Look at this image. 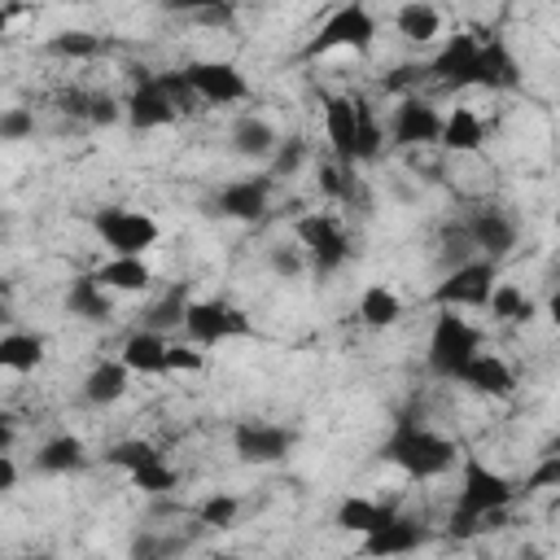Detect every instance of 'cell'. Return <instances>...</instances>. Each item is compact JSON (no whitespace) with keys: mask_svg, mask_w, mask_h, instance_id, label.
Listing matches in <instances>:
<instances>
[{"mask_svg":"<svg viewBox=\"0 0 560 560\" xmlns=\"http://www.w3.org/2000/svg\"><path fill=\"white\" fill-rule=\"evenodd\" d=\"M516 494L521 490L503 472H494L486 459L468 455L464 468H459V494H455V512H451V534H459V538L477 534L481 521H490L494 512H508Z\"/></svg>","mask_w":560,"mask_h":560,"instance_id":"6da1fadb","label":"cell"},{"mask_svg":"<svg viewBox=\"0 0 560 560\" xmlns=\"http://www.w3.org/2000/svg\"><path fill=\"white\" fill-rule=\"evenodd\" d=\"M381 459L402 468L416 481H429V477H442L446 468H455V442L416 420H398L394 433L381 442Z\"/></svg>","mask_w":560,"mask_h":560,"instance_id":"7a4b0ae2","label":"cell"},{"mask_svg":"<svg viewBox=\"0 0 560 560\" xmlns=\"http://www.w3.org/2000/svg\"><path fill=\"white\" fill-rule=\"evenodd\" d=\"M477 354H481L477 328H472L464 315H455L451 306H442V311L433 315V332H429V372L442 376V381H459L464 368H468Z\"/></svg>","mask_w":560,"mask_h":560,"instance_id":"3957f363","label":"cell"},{"mask_svg":"<svg viewBox=\"0 0 560 560\" xmlns=\"http://www.w3.org/2000/svg\"><path fill=\"white\" fill-rule=\"evenodd\" d=\"M92 228H96V236L114 249V258H140V254L153 249L158 236H162V232H158V219H149L144 210H122V206L96 210Z\"/></svg>","mask_w":560,"mask_h":560,"instance_id":"277c9868","label":"cell"},{"mask_svg":"<svg viewBox=\"0 0 560 560\" xmlns=\"http://www.w3.org/2000/svg\"><path fill=\"white\" fill-rule=\"evenodd\" d=\"M372 39H376V18L368 13V4L354 0V4H341V9L315 31V39L302 48V57H324V52H332V48L368 52Z\"/></svg>","mask_w":560,"mask_h":560,"instance_id":"5b68a950","label":"cell"},{"mask_svg":"<svg viewBox=\"0 0 560 560\" xmlns=\"http://www.w3.org/2000/svg\"><path fill=\"white\" fill-rule=\"evenodd\" d=\"M293 232H298V245L306 249V262L315 276H332L350 258V241L332 214H302L293 223Z\"/></svg>","mask_w":560,"mask_h":560,"instance_id":"8992f818","label":"cell"},{"mask_svg":"<svg viewBox=\"0 0 560 560\" xmlns=\"http://www.w3.org/2000/svg\"><path fill=\"white\" fill-rule=\"evenodd\" d=\"M184 332H188L192 346H219V341H228V337H249L254 328H249V319H245L232 302H223V298H201V302L188 306Z\"/></svg>","mask_w":560,"mask_h":560,"instance_id":"52a82bcc","label":"cell"},{"mask_svg":"<svg viewBox=\"0 0 560 560\" xmlns=\"http://www.w3.org/2000/svg\"><path fill=\"white\" fill-rule=\"evenodd\" d=\"M494 262H459L455 271H446V280L433 289V302L438 306H490V293H494Z\"/></svg>","mask_w":560,"mask_h":560,"instance_id":"ba28073f","label":"cell"},{"mask_svg":"<svg viewBox=\"0 0 560 560\" xmlns=\"http://www.w3.org/2000/svg\"><path fill=\"white\" fill-rule=\"evenodd\" d=\"M298 433L284 429V424H267V420H241L232 429V451L245 459V464H276L293 451Z\"/></svg>","mask_w":560,"mask_h":560,"instance_id":"9c48e42d","label":"cell"},{"mask_svg":"<svg viewBox=\"0 0 560 560\" xmlns=\"http://www.w3.org/2000/svg\"><path fill=\"white\" fill-rule=\"evenodd\" d=\"M184 74H188L197 101L232 105V101H245L249 96V83H245V74L232 61H188Z\"/></svg>","mask_w":560,"mask_h":560,"instance_id":"30bf717a","label":"cell"},{"mask_svg":"<svg viewBox=\"0 0 560 560\" xmlns=\"http://www.w3.org/2000/svg\"><path fill=\"white\" fill-rule=\"evenodd\" d=\"M424 542H429V529H424L420 521L389 512V516L363 538V556H368V560H394V556H411V551H420Z\"/></svg>","mask_w":560,"mask_h":560,"instance_id":"8fae6325","label":"cell"},{"mask_svg":"<svg viewBox=\"0 0 560 560\" xmlns=\"http://www.w3.org/2000/svg\"><path fill=\"white\" fill-rule=\"evenodd\" d=\"M442 114L420 101V96H402V105L394 109V122H389V136L398 149H416V144H438L442 140Z\"/></svg>","mask_w":560,"mask_h":560,"instance_id":"7c38bea8","label":"cell"},{"mask_svg":"<svg viewBox=\"0 0 560 560\" xmlns=\"http://www.w3.org/2000/svg\"><path fill=\"white\" fill-rule=\"evenodd\" d=\"M477 52H481V39L459 31L442 44V52L429 61V79H438L442 88H472V70H477Z\"/></svg>","mask_w":560,"mask_h":560,"instance_id":"4fadbf2b","label":"cell"},{"mask_svg":"<svg viewBox=\"0 0 560 560\" xmlns=\"http://www.w3.org/2000/svg\"><path fill=\"white\" fill-rule=\"evenodd\" d=\"M324 131H328V144H332V162L350 171L359 162V118H354L350 96H337V92L324 96Z\"/></svg>","mask_w":560,"mask_h":560,"instance_id":"5bb4252c","label":"cell"},{"mask_svg":"<svg viewBox=\"0 0 560 560\" xmlns=\"http://www.w3.org/2000/svg\"><path fill=\"white\" fill-rule=\"evenodd\" d=\"M267 201H271V175H249V179L223 184L214 197V210L241 223H258L267 214Z\"/></svg>","mask_w":560,"mask_h":560,"instance_id":"9a60e30c","label":"cell"},{"mask_svg":"<svg viewBox=\"0 0 560 560\" xmlns=\"http://www.w3.org/2000/svg\"><path fill=\"white\" fill-rule=\"evenodd\" d=\"M472 83L477 88H490V92H508V88H521V66L508 48V39L490 35L481 39V52H477V70H472Z\"/></svg>","mask_w":560,"mask_h":560,"instance_id":"2e32d148","label":"cell"},{"mask_svg":"<svg viewBox=\"0 0 560 560\" xmlns=\"http://www.w3.org/2000/svg\"><path fill=\"white\" fill-rule=\"evenodd\" d=\"M464 236H468L481 254H490V262H494V258H503V254L516 245V223H512V214H503V210H477V214L464 223Z\"/></svg>","mask_w":560,"mask_h":560,"instance_id":"e0dca14e","label":"cell"},{"mask_svg":"<svg viewBox=\"0 0 560 560\" xmlns=\"http://www.w3.org/2000/svg\"><path fill=\"white\" fill-rule=\"evenodd\" d=\"M175 114H179V109L166 101V92H162L153 79L136 83V92H131V101H127V122H131L136 131L166 127V122H175Z\"/></svg>","mask_w":560,"mask_h":560,"instance_id":"ac0fdd59","label":"cell"},{"mask_svg":"<svg viewBox=\"0 0 560 560\" xmlns=\"http://www.w3.org/2000/svg\"><path fill=\"white\" fill-rule=\"evenodd\" d=\"M66 311L88 319V324H109L114 319V298L96 276H74L66 289Z\"/></svg>","mask_w":560,"mask_h":560,"instance_id":"d6986e66","label":"cell"},{"mask_svg":"<svg viewBox=\"0 0 560 560\" xmlns=\"http://www.w3.org/2000/svg\"><path fill=\"white\" fill-rule=\"evenodd\" d=\"M166 341H162V332H149V328H136L127 341H122V363H127V372L136 376H162L166 372Z\"/></svg>","mask_w":560,"mask_h":560,"instance_id":"ffe728a7","label":"cell"},{"mask_svg":"<svg viewBox=\"0 0 560 560\" xmlns=\"http://www.w3.org/2000/svg\"><path fill=\"white\" fill-rule=\"evenodd\" d=\"M472 394H490V398H512V389H516V376H512V368L499 359V354H477L468 368H464V376H459Z\"/></svg>","mask_w":560,"mask_h":560,"instance_id":"44dd1931","label":"cell"},{"mask_svg":"<svg viewBox=\"0 0 560 560\" xmlns=\"http://www.w3.org/2000/svg\"><path fill=\"white\" fill-rule=\"evenodd\" d=\"M127 381H131L127 363H122V359H105V363H96V368L83 376V398H88L92 407H109V402H118V398L127 394Z\"/></svg>","mask_w":560,"mask_h":560,"instance_id":"7402d4cb","label":"cell"},{"mask_svg":"<svg viewBox=\"0 0 560 560\" xmlns=\"http://www.w3.org/2000/svg\"><path fill=\"white\" fill-rule=\"evenodd\" d=\"M83 464H88V451H83V438H74V433H57V438H48L35 451V468L39 472H52V477L79 472Z\"/></svg>","mask_w":560,"mask_h":560,"instance_id":"603a6c76","label":"cell"},{"mask_svg":"<svg viewBox=\"0 0 560 560\" xmlns=\"http://www.w3.org/2000/svg\"><path fill=\"white\" fill-rule=\"evenodd\" d=\"M481 140H486L481 118H477L468 105H455V109L446 114V122H442V140H438V144L451 149V153H477Z\"/></svg>","mask_w":560,"mask_h":560,"instance_id":"cb8c5ba5","label":"cell"},{"mask_svg":"<svg viewBox=\"0 0 560 560\" xmlns=\"http://www.w3.org/2000/svg\"><path fill=\"white\" fill-rule=\"evenodd\" d=\"M228 140H232V153H241V158H271L276 144H280V136L271 131V122H262V118H254V114L236 118Z\"/></svg>","mask_w":560,"mask_h":560,"instance_id":"d4e9b609","label":"cell"},{"mask_svg":"<svg viewBox=\"0 0 560 560\" xmlns=\"http://www.w3.org/2000/svg\"><path fill=\"white\" fill-rule=\"evenodd\" d=\"M109 293H140V289H149V280H153V271H149V262L144 258H109L101 271H92Z\"/></svg>","mask_w":560,"mask_h":560,"instance_id":"484cf974","label":"cell"},{"mask_svg":"<svg viewBox=\"0 0 560 560\" xmlns=\"http://www.w3.org/2000/svg\"><path fill=\"white\" fill-rule=\"evenodd\" d=\"M44 363V337L39 332H4L0 337V368L4 372H35Z\"/></svg>","mask_w":560,"mask_h":560,"instance_id":"4316f807","label":"cell"},{"mask_svg":"<svg viewBox=\"0 0 560 560\" xmlns=\"http://www.w3.org/2000/svg\"><path fill=\"white\" fill-rule=\"evenodd\" d=\"M394 22H398V35L411 39V44H429V39L442 31V13H438L429 0H407V4L394 13Z\"/></svg>","mask_w":560,"mask_h":560,"instance_id":"83f0119b","label":"cell"},{"mask_svg":"<svg viewBox=\"0 0 560 560\" xmlns=\"http://www.w3.org/2000/svg\"><path fill=\"white\" fill-rule=\"evenodd\" d=\"M192 547V534H153V529H140L127 547V560H175Z\"/></svg>","mask_w":560,"mask_h":560,"instance_id":"f1b7e54d","label":"cell"},{"mask_svg":"<svg viewBox=\"0 0 560 560\" xmlns=\"http://www.w3.org/2000/svg\"><path fill=\"white\" fill-rule=\"evenodd\" d=\"M398 315H402V302H398L394 289H385V284H368V289H363V298H359V319H363L368 328H389V324H398Z\"/></svg>","mask_w":560,"mask_h":560,"instance_id":"f546056e","label":"cell"},{"mask_svg":"<svg viewBox=\"0 0 560 560\" xmlns=\"http://www.w3.org/2000/svg\"><path fill=\"white\" fill-rule=\"evenodd\" d=\"M385 516H389V508H381L372 499H359V494H350V499L337 503V529H346V534H363L368 538Z\"/></svg>","mask_w":560,"mask_h":560,"instance_id":"4dcf8cb0","label":"cell"},{"mask_svg":"<svg viewBox=\"0 0 560 560\" xmlns=\"http://www.w3.org/2000/svg\"><path fill=\"white\" fill-rule=\"evenodd\" d=\"M188 289L184 284H175V289H166V298H158L149 311H144V328L149 332H166V328H184V319H188Z\"/></svg>","mask_w":560,"mask_h":560,"instance_id":"1f68e13d","label":"cell"},{"mask_svg":"<svg viewBox=\"0 0 560 560\" xmlns=\"http://www.w3.org/2000/svg\"><path fill=\"white\" fill-rule=\"evenodd\" d=\"M534 311H538V306H534L516 284H508V280L494 284V293H490V315H494V319H503V324H529Z\"/></svg>","mask_w":560,"mask_h":560,"instance_id":"d6a6232c","label":"cell"},{"mask_svg":"<svg viewBox=\"0 0 560 560\" xmlns=\"http://www.w3.org/2000/svg\"><path fill=\"white\" fill-rule=\"evenodd\" d=\"M105 459L131 477V472H140V468H149V464H158V459H162V451H158L153 442H144V438H127V442H114V446L105 451Z\"/></svg>","mask_w":560,"mask_h":560,"instance_id":"836d02e7","label":"cell"},{"mask_svg":"<svg viewBox=\"0 0 560 560\" xmlns=\"http://www.w3.org/2000/svg\"><path fill=\"white\" fill-rule=\"evenodd\" d=\"M52 57H70V61H88V57H96L101 52V35H92V31H57V35H48V44H44Z\"/></svg>","mask_w":560,"mask_h":560,"instance_id":"e575fe53","label":"cell"},{"mask_svg":"<svg viewBox=\"0 0 560 560\" xmlns=\"http://www.w3.org/2000/svg\"><path fill=\"white\" fill-rule=\"evenodd\" d=\"M354 118H359V162H372L376 153H381V122H376V109L363 101V96H354Z\"/></svg>","mask_w":560,"mask_h":560,"instance_id":"d590c367","label":"cell"},{"mask_svg":"<svg viewBox=\"0 0 560 560\" xmlns=\"http://www.w3.org/2000/svg\"><path fill=\"white\" fill-rule=\"evenodd\" d=\"M306 153H311V149H306L302 136H284V140L276 144V153H271V171H267V175H271V179H289V175H298V166L306 162Z\"/></svg>","mask_w":560,"mask_h":560,"instance_id":"8d00e7d4","label":"cell"},{"mask_svg":"<svg viewBox=\"0 0 560 560\" xmlns=\"http://www.w3.org/2000/svg\"><path fill=\"white\" fill-rule=\"evenodd\" d=\"M236 512H241V499H236V494H210V499H201L197 521H201L206 529H228V525L236 521Z\"/></svg>","mask_w":560,"mask_h":560,"instance_id":"74e56055","label":"cell"},{"mask_svg":"<svg viewBox=\"0 0 560 560\" xmlns=\"http://www.w3.org/2000/svg\"><path fill=\"white\" fill-rule=\"evenodd\" d=\"M175 468H166L162 459L158 464H149V468H140V472H131V486L136 490H144V494H171L175 490Z\"/></svg>","mask_w":560,"mask_h":560,"instance_id":"f35d334b","label":"cell"},{"mask_svg":"<svg viewBox=\"0 0 560 560\" xmlns=\"http://www.w3.org/2000/svg\"><path fill=\"white\" fill-rule=\"evenodd\" d=\"M153 83L166 92V101H171L175 109H192L188 101H197V92H192V83H188L184 70H162V74H153Z\"/></svg>","mask_w":560,"mask_h":560,"instance_id":"ab89813d","label":"cell"},{"mask_svg":"<svg viewBox=\"0 0 560 560\" xmlns=\"http://www.w3.org/2000/svg\"><path fill=\"white\" fill-rule=\"evenodd\" d=\"M538 490H560V455H542L534 464V472L525 477L521 494H538Z\"/></svg>","mask_w":560,"mask_h":560,"instance_id":"60d3db41","label":"cell"},{"mask_svg":"<svg viewBox=\"0 0 560 560\" xmlns=\"http://www.w3.org/2000/svg\"><path fill=\"white\" fill-rule=\"evenodd\" d=\"M267 267H271L280 280H298V276H302V267H306L302 245H276V249L267 254Z\"/></svg>","mask_w":560,"mask_h":560,"instance_id":"b9f144b4","label":"cell"},{"mask_svg":"<svg viewBox=\"0 0 560 560\" xmlns=\"http://www.w3.org/2000/svg\"><path fill=\"white\" fill-rule=\"evenodd\" d=\"M31 131H35V114H31V109L9 105V109L0 114V140H26Z\"/></svg>","mask_w":560,"mask_h":560,"instance_id":"7bdbcfd3","label":"cell"},{"mask_svg":"<svg viewBox=\"0 0 560 560\" xmlns=\"http://www.w3.org/2000/svg\"><path fill=\"white\" fill-rule=\"evenodd\" d=\"M319 188H324L328 197L346 201V197H350V188H354V179H350V171H346V166H337V162H324V166H319Z\"/></svg>","mask_w":560,"mask_h":560,"instance_id":"ee69618b","label":"cell"},{"mask_svg":"<svg viewBox=\"0 0 560 560\" xmlns=\"http://www.w3.org/2000/svg\"><path fill=\"white\" fill-rule=\"evenodd\" d=\"M232 18H236L232 4H201V9H192V22L197 26H228Z\"/></svg>","mask_w":560,"mask_h":560,"instance_id":"f6af8a7d","label":"cell"},{"mask_svg":"<svg viewBox=\"0 0 560 560\" xmlns=\"http://www.w3.org/2000/svg\"><path fill=\"white\" fill-rule=\"evenodd\" d=\"M118 118H122V109H118L114 96H92V114H88V122H96V127H114Z\"/></svg>","mask_w":560,"mask_h":560,"instance_id":"bcb514c9","label":"cell"},{"mask_svg":"<svg viewBox=\"0 0 560 560\" xmlns=\"http://www.w3.org/2000/svg\"><path fill=\"white\" fill-rule=\"evenodd\" d=\"M201 368V354L188 350V346H171L166 350V372H197Z\"/></svg>","mask_w":560,"mask_h":560,"instance_id":"7dc6e473","label":"cell"},{"mask_svg":"<svg viewBox=\"0 0 560 560\" xmlns=\"http://www.w3.org/2000/svg\"><path fill=\"white\" fill-rule=\"evenodd\" d=\"M420 79H429V66L407 61V66H398V74H389V79H385V88H389V92H398V88H411V83H420Z\"/></svg>","mask_w":560,"mask_h":560,"instance_id":"c3c4849f","label":"cell"},{"mask_svg":"<svg viewBox=\"0 0 560 560\" xmlns=\"http://www.w3.org/2000/svg\"><path fill=\"white\" fill-rule=\"evenodd\" d=\"M61 109L74 114V118H88V114H92V96L79 92V88H70V92H61Z\"/></svg>","mask_w":560,"mask_h":560,"instance_id":"681fc988","label":"cell"},{"mask_svg":"<svg viewBox=\"0 0 560 560\" xmlns=\"http://www.w3.org/2000/svg\"><path fill=\"white\" fill-rule=\"evenodd\" d=\"M18 486V464L13 455H0V490H13Z\"/></svg>","mask_w":560,"mask_h":560,"instance_id":"f907efd6","label":"cell"},{"mask_svg":"<svg viewBox=\"0 0 560 560\" xmlns=\"http://www.w3.org/2000/svg\"><path fill=\"white\" fill-rule=\"evenodd\" d=\"M547 315H551V324H556V328H560V289H556V293H551V302H547Z\"/></svg>","mask_w":560,"mask_h":560,"instance_id":"816d5d0a","label":"cell"},{"mask_svg":"<svg viewBox=\"0 0 560 560\" xmlns=\"http://www.w3.org/2000/svg\"><path fill=\"white\" fill-rule=\"evenodd\" d=\"M210 560H245V556H228V551H219V556H210Z\"/></svg>","mask_w":560,"mask_h":560,"instance_id":"f5cc1de1","label":"cell"},{"mask_svg":"<svg viewBox=\"0 0 560 560\" xmlns=\"http://www.w3.org/2000/svg\"><path fill=\"white\" fill-rule=\"evenodd\" d=\"M547 455H560V433H556V442H551V451Z\"/></svg>","mask_w":560,"mask_h":560,"instance_id":"db71d44e","label":"cell"},{"mask_svg":"<svg viewBox=\"0 0 560 560\" xmlns=\"http://www.w3.org/2000/svg\"><path fill=\"white\" fill-rule=\"evenodd\" d=\"M521 560H538V551H521Z\"/></svg>","mask_w":560,"mask_h":560,"instance_id":"11a10c76","label":"cell"},{"mask_svg":"<svg viewBox=\"0 0 560 560\" xmlns=\"http://www.w3.org/2000/svg\"><path fill=\"white\" fill-rule=\"evenodd\" d=\"M26 560H52V556H26Z\"/></svg>","mask_w":560,"mask_h":560,"instance_id":"9f6ffc18","label":"cell"},{"mask_svg":"<svg viewBox=\"0 0 560 560\" xmlns=\"http://www.w3.org/2000/svg\"><path fill=\"white\" fill-rule=\"evenodd\" d=\"M92 560H105V556H92Z\"/></svg>","mask_w":560,"mask_h":560,"instance_id":"6f0895ef","label":"cell"},{"mask_svg":"<svg viewBox=\"0 0 560 560\" xmlns=\"http://www.w3.org/2000/svg\"><path fill=\"white\" fill-rule=\"evenodd\" d=\"M556 223H560V214H556Z\"/></svg>","mask_w":560,"mask_h":560,"instance_id":"680465c9","label":"cell"}]
</instances>
